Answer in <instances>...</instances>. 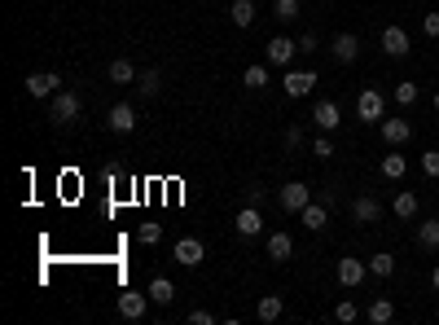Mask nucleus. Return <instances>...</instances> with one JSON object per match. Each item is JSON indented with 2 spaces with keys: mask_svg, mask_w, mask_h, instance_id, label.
<instances>
[{
  "mask_svg": "<svg viewBox=\"0 0 439 325\" xmlns=\"http://www.w3.org/2000/svg\"><path fill=\"white\" fill-rule=\"evenodd\" d=\"M382 110H386V97L378 88H361V97H356V119L361 123H382Z\"/></svg>",
  "mask_w": 439,
  "mask_h": 325,
  "instance_id": "f257e3e1",
  "label": "nucleus"
},
{
  "mask_svg": "<svg viewBox=\"0 0 439 325\" xmlns=\"http://www.w3.org/2000/svg\"><path fill=\"white\" fill-rule=\"evenodd\" d=\"M48 119H53L57 127H71L79 119V92H53V110H48Z\"/></svg>",
  "mask_w": 439,
  "mask_h": 325,
  "instance_id": "f03ea898",
  "label": "nucleus"
},
{
  "mask_svg": "<svg viewBox=\"0 0 439 325\" xmlns=\"http://www.w3.org/2000/svg\"><path fill=\"white\" fill-rule=\"evenodd\" d=\"M172 259H176V264H185V268H198L202 259H207V251H202L198 237H181V242L172 247Z\"/></svg>",
  "mask_w": 439,
  "mask_h": 325,
  "instance_id": "7ed1b4c3",
  "label": "nucleus"
},
{
  "mask_svg": "<svg viewBox=\"0 0 439 325\" xmlns=\"http://www.w3.org/2000/svg\"><path fill=\"white\" fill-rule=\"evenodd\" d=\"M277 202H281L286 211H303L307 202H312V189H307L303 181H290V185L277 189Z\"/></svg>",
  "mask_w": 439,
  "mask_h": 325,
  "instance_id": "20e7f679",
  "label": "nucleus"
},
{
  "mask_svg": "<svg viewBox=\"0 0 439 325\" xmlns=\"http://www.w3.org/2000/svg\"><path fill=\"white\" fill-rule=\"evenodd\" d=\"M264 53H268L272 67H290V62H295V53H299V44L286 40V36H272V40L264 44Z\"/></svg>",
  "mask_w": 439,
  "mask_h": 325,
  "instance_id": "39448f33",
  "label": "nucleus"
},
{
  "mask_svg": "<svg viewBox=\"0 0 439 325\" xmlns=\"http://www.w3.org/2000/svg\"><path fill=\"white\" fill-rule=\"evenodd\" d=\"M281 88H286V97H307L316 88V71H286Z\"/></svg>",
  "mask_w": 439,
  "mask_h": 325,
  "instance_id": "423d86ee",
  "label": "nucleus"
},
{
  "mask_svg": "<svg viewBox=\"0 0 439 325\" xmlns=\"http://www.w3.org/2000/svg\"><path fill=\"white\" fill-rule=\"evenodd\" d=\"M27 92L31 97H53V92H62V75H53V71L27 75Z\"/></svg>",
  "mask_w": 439,
  "mask_h": 325,
  "instance_id": "0eeeda50",
  "label": "nucleus"
},
{
  "mask_svg": "<svg viewBox=\"0 0 439 325\" xmlns=\"http://www.w3.org/2000/svg\"><path fill=\"white\" fill-rule=\"evenodd\" d=\"M409 31H404V27H386L382 31V53L386 57H404V53H409Z\"/></svg>",
  "mask_w": 439,
  "mask_h": 325,
  "instance_id": "6e6552de",
  "label": "nucleus"
},
{
  "mask_svg": "<svg viewBox=\"0 0 439 325\" xmlns=\"http://www.w3.org/2000/svg\"><path fill=\"white\" fill-rule=\"evenodd\" d=\"M106 123H110V132H132V127H137V110H132V102H119V106H110Z\"/></svg>",
  "mask_w": 439,
  "mask_h": 325,
  "instance_id": "1a4fd4ad",
  "label": "nucleus"
},
{
  "mask_svg": "<svg viewBox=\"0 0 439 325\" xmlns=\"http://www.w3.org/2000/svg\"><path fill=\"white\" fill-rule=\"evenodd\" d=\"M334 272H338V282H343L347 290H356V286L365 282L369 264H361V259H347V255H343V259H338V268H334Z\"/></svg>",
  "mask_w": 439,
  "mask_h": 325,
  "instance_id": "9d476101",
  "label": "nucleus"
},
{
  "mask_svg": "<svg viewBox=\"0 0 439 325\" xmlns=\"http://www.w3.org/2000/svg\"><path fill=\"white\" fill-rule=\"evenodd\" d=\"M330 53L343 62V67H351L356 57H361V40L351 36V31H343V36H334V44H330Z\"/></svg>",
  "mask_w": 439,
  "mask_h": 325,
  "instance_id": "9b49d317",
  "label": "nucleus"
},
{
  "mask_svg": "<svg viewBox=\"0 0 439 325\" xmlns=\"http://www.w3.org/2000/svg\"><path fill=\"white\" fill-rule=\"evenodd\" d=\"M351 220H356V224H373V220H382V202H378V198H369V193H361V198L351 202Z\"/></svg>",
  "mask_w": 439,
  "mask_h": 325,
  "instance_id": "f8f14e48",
  "label": "nucleus"
},
{
  "mask_svg": "<svg viewBox=\"0 0 439 325\" xmlns=\"http://www.w3.org/2000/svg\"><path fill=\"white\" fill-rule=\"evenodd\" d=\"M145 307H150V295H137V290H123L119 295V317H127V321H141Z\"/></svg>",
  "mask_w": 439,
  "mask_h": 325,
  "instance_id": "ddd939ff",
  "label": "nucleus"
},
{
  "mask_svg": "<svg viewBox=\"0 0 439 325\" xmlns=\"http://www.w3.org/2000/svg\"><path fill=\"white\" fill-rule=\"evenodd\" d=\"M312 123L321 127V132H334V127L343 123V110H338L334 102H316V110H312Z\"/></svg>",
  "mask_w": 439,
  "mask_h": 325,
  "instance_id": "4468645a",
  "label": "nucleus"
},
{
  "mask_svg": "<svg viewBox=\"0 0 439 325\" xmlns=\"http://www.w3.org/2000/svg\"><path fill=\"white\" fill-rule=\"evenodd\" d=\"M378 127H382V141L386 145H404V141L413 137V123L409 119H382Z\"/></svg>",
  "mask_w": 439,
  "mask_h": 325,
  "instance_id": "2eb2a0df",
  "label": "nucleus"
},
{
  "mask_svg": "<svg viewBox=\"0 0 439 325\" xmlns=\"http://www.w3.org/2000/svg\"><path fill=\"white\" fill-rule=\"evenodd\" d=\"M237 233H242V237H259V233H264V216L255 211V202L237 211Z\"/></svg>",
  "mask_w": 439,
  "mask_h": 325,
  "instance_id": "dca6fc26",
  "label": "nucleus"
},
{
  "mask_svg": "<svg viewBox=\"0 0 439 325\" xmlns=\"http://www.w3.org/2000/svg\"><path fill=\"white\" fill-rule=\"evenodd\" d=\"M299 216H303V224H307V229H325V224H330V202H307L303 211H299Z\"/></svg>",
  "mask_w": 439,
  "mask_h": 325,
  "instance_id": "f3484780",
  "label": "nucleus"
},
{
  "mask_svg": "<svg viewBox=\"0 0 439 325\" xmlns=\"http://www.w3.org/2000/svg\"><path fill=\"white\" fill-rule=\"evenodd\" d=\"M290 251H295L290 233H272V237H268V259H272V264H286V259H290Z\"/></svg>",
  "mask_w": 439,
  "mask_h": 325,
  "instance_id": "a211bd4d",
  "label": "nucleus"
},
{
  "mask_svg": "<svg viewBox=\"0 0 439 325\" xmlns=\"http://www.w3.org/2000/svg\"><path fill=\"white\" fill-rule=\"evenodd\" d=\"M281 312H286V303H281V295H264V299H259V303H255V317H259V321H268V325H272V321H277Z\"/></svg>",
  "mask_w": 439,
  "mask_h": 325,
  "instance_id": "6ab92c4d",
  "label": "nucleus"
},
{
  "mask_svg": "<svg viewBox=\"0 0 439 325\" xmlns=\"http://www.w3.org/2000/svg\"><path fill=\"white\" fill-rule=\"evenodd\" d=\"M137 67H132V62H127V57H115V62H110V84H137Z\"/></svg>",
  "mask_w": 439,
  "mask_h": 325,
  "instance_id": "aec40b11",
  "label": "nucleus"
},
{
  "mask_svg": "<svg viewBox=\"0 0 439 325\" xmlns=\"http://www.w3.org/2000/svg\"><path fill=\"white\" fill-rule=\"evenodd\" d=\"M417 247L421 251H439V220H421L417 224Z\"/></svg>",
  "mask_w": 439,
  "mask_h": 325,
  "instance_id": "412c9836",
  "label": "nucleus"
},
{
  "mask_svg": "<svg viewBox=\"0 0 439 325\" xmlns=\"http://www.w3.org/2000/svg\"><path fill=\"white\" fill-rule=\"evenodd\" d=\"M391 207H396V216H400V220H413V216H417V207H421V202H417V193H409V189H400V193H396V202H391Z\"/></svg>",
  "mask_w": 439,
  "mask_h": 325,
  "instance_id": "4be33fe9",
  "label": "nucleus"
},
{
  "mask_svg": "<svg viewBox=\"0 0 439 325\" xmlns=\"http://www.w3.org/2000/svg\"><path fill=\"white\" fill-rule=\"evenodd\" d=\"M137 92H141V97H158V92H162V75H158V71H141V75H137Z\"/></svg>",
  "mask_w": 439,
  "mask_h": 325,
  "instance_id": "5701e85b",
  "label": "nucleus"
},
{
  "mask_svg": "<svg viewBox=\"0 0 439 325\" xmlns=\"http://www.w3.org/2000/svg\"><path fill=\"white\" fill-rule=\"evenodd\" d=\"M365 317H369L373 325H386V321H391V317H396V307H391V299H373Z\"/></svg>",
  "mask_w": 439,
  "mask_h": 325,
  "instance_id": "b1692460",
  "label": "nucleus"
},
{
  "mask_svg": "<svg viewBox=\"0 0 439 325\" xmlns=\"http://www.w3.org/2000/svg\"><path fill=\"white\" fill-rule=\"evenodd\" d=\"M150 299H154V303H172V299H176V286H172L167 277H154V282H150Z\"/></svg>",
  "mask_w": 439,
  "mask_h": 325,
  "instance_id": "393cba45",
  "label": "nucleus"
},
{
  "mask_svg": "<svg viewBox=\"0 0 439 325\" xmlns=\"http://www.w3.org/2000/svg\"><path fill=\"white\" fill-rule=\"evenodd\" d=\"M404 172H409V162H404V154H386V158H382V176H386V181H400Z\"/></svg>",
  "mask_w": 439,
  "mask_h": 325,
  "instance_id": "a878e982",
  "label": "nucleus"
},
{
  "mask_svg": "<svg viewBox=\"0 0 439 325\" xmlns=\"http://www.w3.org/2000/svg\"><path fill=\"white\" fill-rule=\"evenodd\" d=\"M369 272H373V277H391V272H396V259L386 255V251H378V255L369 259Z\"/></svg>",
  "mask_w": 439,
  "mask_h": 325,
  "instance_id": "bb28decb",
  "label": "nucleus"
},
{
  "mask_svg": "<svg viewBox=\"0 0 439 325\" xmlns=\"http://www.w3.org/2000/svg\"><path fill=\"white\" fill-rule=\"evenodd\" d=\"M229 13H233V22H237V27H251V22H255V5H251V0H233V9H229Z\"/></svg>",
  "mask_w": 439,
  "mask_h": 325,
  "instance_id": "cd10ccee",
  "label": "nucleus"
},
{
  "mask_svg": "<svg viewBox=\"0 0 439 325\" xmlns=\"http://www.w3.org/2000/svg\"><path fill=\"white\" fill-rule=\"evenodd\" d=\"M242 84H246V88H264L268 84V67H246V71H242Z\"/></svg>",
  "mask_w": 439,
  "mask_h": 325,
  "instance_id": "c85d7f7f",
  "label": "nucleus"
},
{
  "mask_svg": "<svg viewBox=\"0 0 439 325\" xmlns=\"http://www.w3.org/2000/svg\"><path fill=\"white\" fill-rule=\"evenodd\" d=\"M396 102H400V106H413V102H417V84H413V79L396 84Z\"/></svg>",
  "mask_w": 439,
  "mask_h": 325,
  "instance_id": "c756f323",
  "label": "nucleus"
},
{
  "mask_svg": "<svg viewBox=\"0 0 439 325\" xmlns=\"http://www.w3.org/2000/svg\"><path fill=\"white\" fill-rule=\"evenodd\" d=\"M334 317H338V321H343V325H351L356 317H361V307H356L351 299H343V303H338V307H334Z\"/></svg>",
  "mask_w": 439,
  "mask_h": 325,
  "instance_id": "7c9ffc66",
  "label": "nucleus"
},
{
  "mask_svg": "<svg viewBox=\"0 0 439 325\" xmlns=\"http://www.w3.org/2000/svg\"><path fill=\"white\" fill-rule=\"evenodd\" d=\"M277 18L281 22H295L299 18V0H277Z\"/></svg>",
  "mask_w": 439,
  "mask_h": 325,
  "instance_id": "2f4dec72",
  "label": "nucleus"
},
{
  "mask_svg": "<svg viewBox=\"0 0 439 325\" xmlns=\"http://www.w3.org/2000/svg\"><path fill=\"white\" fill-rule=\"evenodd\" d=\"M137 237L145 242V247H154V242L162 237V224H141V229H137Z\"/></svg>",
  "mask_w": 439,
  "mask_h": 325,
  "instance_id": "473e14b6",
  "label": "nucleus"
},
{
  "mask_svg": "<svg viewBox=\"0 0 439 325\" xmlns=\"http://www.w3.org/2000/svg\"><path fill=\"white\" fill-rule=\"evenodd\" d=\"M312 154H316L321 162H325V158H334V141H330V137H316V141H312Z\"/></svg>",
  "mask_w": 439,
  "mask_h": 325,
  "instance_id": "72a5a7b5",
  "label": "nucleus"
},
{
  "mask_svg": "<svg viewBox=\"0 0 439 325\" xmlns=\"http://www.w3.org/2000/svg\"><path fill=\"white\" fill-rule=\"evenodd\" d=\"M421 172H426V176H439V150H426V154H421Z\"/></svg>",
  "mask_w": 439,
  "mask_h": 325,
  "instance_id": "f704fd0d",
  "label": "nucleus"
},
{
  "mask_svg": "<svg viewBox=\"0 0 439 325\" xmlns=\"http://www.w3.org/2000/svg\"><path fill=\"white\" fill-rule=\"evenodd\" d=\"M286 145H290V150H299V145H303V127H299V123L286 127Z\"/></svg>",
  "mask_w": 439,
  "mask_h": 325,
  "instance_id": "c9c22d12",
  "label": "nucleus"
},
{
  "mask_svg": "<svg viewBox=\"0 0 439 325\" xmlns=\"http://www.w3.org/2000/svg\"><path fill=\"white\" fill-rule=\"evenodd\" d=\"M421 31L435 40V36H439V13H426V18H421Z\"/></svg>",
  "mask_w": 439,
  "mask_h": 325,
  "instance_id": "e433bc0d",
  "label": "nucleus"
},
{
  "mask_svg": "<svg viewBox=\"0 0 439 325\" xmlns=\"http://www.w3.org/2000/svg\"><path fill=\"white\" fill-rule=\"evenodd\" d=\"M189 321H193V325H216V317H211L207 307H198V312H189Z\"/></svg>",
  "mask_w": 439,
  "mask_h": 325,
  "instance_id": "4c0bfd02",
  "label": "nucleus"
},
{
  "mask_svg": "<svg viewBox=\"0 0 439 325\" xmlns=\"http://www.w3.org/2000/svg\"><path fill=\"white\" fill-rule=\"evenodd\" d=\"M312 48H316V36H312V31H307V36H299V53H312Z\"/></svg>",
  "mask_w": 439,
  "mask_h": 325,
  "instance_id": "58836bf2",
  "label": "nucleus"
},
{
  "mask_svg": "<svg viewBox=\"0 0 439 325\" xmlns=\"http://www.w3.org/2000/svg\"><path fill=\"white\" fill-rule=\"evenodd\" d=\"M431 286H435V290H439V264H435V272H431Z\"/></svg>",
  "mask_w": 439,
  "mask_h": 325,
  "instance_id": "ea45409f",
  "label": "nucleus"
},
{
  "mask_svg": "<svg viewBox=\"0 0 439 325\" xmlns=\"http://www.w3.org/2000/svg\"><path fill=\"white\" fill-rule=\"evenodd\" d=\"M435 110H439V92H435Z\"/></svg>",
  "mask_w": 439,
  "mask_h": 325,
  "instance_id": "a19ab883",
  "label": "nucleus"
}]
</instances>
